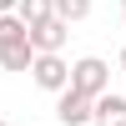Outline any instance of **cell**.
Masks as SVG:
<instances>
[{"mask_svg":"<svg viewBox=\"0 0 126 126\" xmlns=\"http://www.w3.org/2000/svg\"><path fill=\"white\" fill-rule=\"evenodd\" d=\"M71 91H81V96H91V101L111 96V66H106L101 56H81V61H71Z\"/></svg>","mask_w":126,"mask_h":126,"instance_id":"1","label":"cell"},{"mask_svg":"<svg viewBox=\"0 0 126 126\" xmlns=\"http://www.w3.org/2000/svg\"><path fill=\"white\" fill-rule=\"evenodd\" d=\"M30 81H35L40 91H50V96H61V91H71V66H66L61 56H35Z\"/></svg>","mask_w":126,"mask_h":126,"instance_id":"2","label":"cell"},{"mask_svg":"<svg viewBox=\"0 0 126 126\" xmlns=\"http://www.w3.org/2000/svg\"><path fill=\"white\" fill-rule=\"evenodd\" d=\"M56 121L61 126H96V101L81 91H61L56 96Z\"/></svg>","mask_w":126,"mask_h":126,"instance_id":"3","label":"cell"},{"mask_svg":"<svg viewBox=\"0 0 126 126\" xmlns=\"http://www.w3.org/2000/svg\"><path fill=\"white\" fill-rule=\"evenodd\" d=\"M66 40H71V25H66L61 15L30 30V46H35V56H61V50H66Z\"/></svg>","mask_w":126,"mask_h":126,"instance_id":"4","label":"cell"},{"mask_svg":"<svg viewBox=\"0 0 126 126\" xmlns=\"http://www.w3.org/2000/svg\"><path fill=\"white\" fill-rule=\"evenodd\" d=\"M96 126H126V96H101L96 101Z\"/></svg>","mask_w":126,"mask_h":126,"instance_id":"5","label":"cell"},{"mask_svg":"<svg viewBox=\"0 0 126 126\" xmlns=\"http://www.w3.org/2000/svg\"><path fill=\"white\" fill-rule=\"evenodd\" d=\"M20 20H25L30 30L35 25H46V20H56V0H20V10H15Z\"/></svg>","mask_w":126,"mask_h":126,"instance_id":"6","label":"cell"},{"mask_svg":"<svg viewBox=\"0 0 126 126\" xmlns=\"http://www.w3.org/2000/svg\"><path fill=\"white\" fill-rule=\"evenodd\" d=\"M30 40V25L20 15H0V50H10V46H25Z\"/></svg>","mask_w":126,"mask_h":126,"instance_id":"7","label":"cell"},{"mask_svg":"<svg viewBox=\"0 0 126 126\" xmlns=\"http://www.w3.org/2000/svg\"><path fill=\"white\" fill-rule=\"evenodd\" d=\"M35 66V46H10V50H0V71H30Z\"/></svg>","mask_w":126,"mask_h":126,"instance_id":"8","label":"cell"},{"mask_svg":"<svg viewBox=\"0 0 126 126\" xmlns=\"http://www.w3.org/2000/svg\"><path fill=\"white\" fill-rule=\"evenodd\" d=\"M56 15L66 20V25H76V20L91 15V0H56Z\"/></svg>","mask_w":126,"mask_h":126,"instance_id":"9","label":"cell"},{"mask_svg":"<svg viewBox=\"0 0 126 126\" xmlns=\"http://www.w3.org/2000/svg\"><path fill=\"white\" fill-rule=\"evenodd\" d=\"M20 10V0H0V15H15Z\"/></svg>","mask_w":126,"mask_h":126,"instance_id":"10","label":"cell"},{"mask_svg":"<svg viewBox=\"0 0 126 126\" xmlns=\"http://www.w3.org/2000/svg\"><path fill=\"white\" fill-rule=\"evenodd\" d=\"M121 71H126V46H121Z\"/></svg>","mask_w":126,"mask_h":126,"instance_id":"11","label":"cell"},{"mask_svg":"<svg viewBox=\"0 0 126 126\" xmlns=\"http://www.w3.org/2000/svg\"><path fill=\"white\" fill-rule=\"evenodd\" d=\"M121 20H126V0H121Z\"/></svg>","mask_w":126,"mask_h":126,"instance_id":"12","label":"cell"},{"mask_svg":"<svg viewBox=\"0 0 126 126\" xmlns=\"http://www.w3.org/2000/svg\"><path fill=\"white\" fill-rule=\"evenodd\" d=\"M0 126H10V121H0Z\"/></svg>","mask_w":126,"mask_h":126,"instance_id":"13","label":"cell"}]
</instances>
